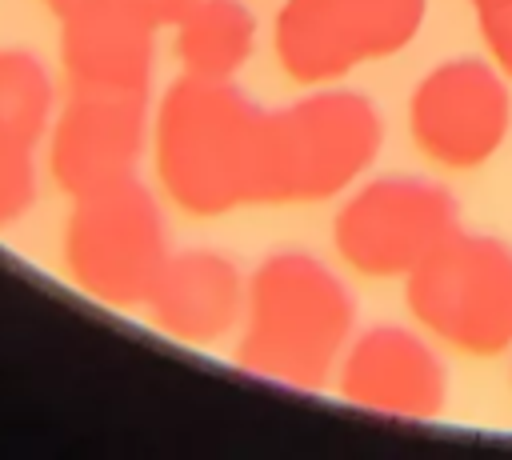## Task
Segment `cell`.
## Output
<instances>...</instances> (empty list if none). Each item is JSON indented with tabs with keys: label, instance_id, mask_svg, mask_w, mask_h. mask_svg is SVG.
<instances>
[{
	"label": "cell",
	"instance_id": "1",
	"mask_svg": "<svg viewBox=\"0 0 512 460\" xmlns=\"http://www.w3.org/2000/svg\"><path fill=\"white\" fill-rule=\"evenodd\" d=\"M356 332L348 284L312 252L280 248L248 276V300L232 360L264 380L320 392Z\"/></svg>",
	"mask_w": 512,
	"mask_h": 460
},
{
	"label": "cell",
	"instance_id": "2",
	"mask_svg": "<svg viewBox=\"0 0 512 460\" xmlns=\"http://www.w3.org/2000/svg\"><path fill=\"white\" fill-rule=\"evenodd\" d=\"M268 108L232 80L176 76L156 108V172L164 192L192 216H224L260 204Z\"/></svg>",
	"mask_w": 512,
	"mask_h": 460
},
{
	"label": "cell",
	"instance_id": "3",
	"mask_svg": "<svg viewBox=\"0 0 512 460\" xmlns=\"http://www.w3.org/2000/svg\"><path fill=\"white\" fill-rule=\"evenodd\" d=\"M384 120L364 92L320 88L264 116L260 204L332 200L380 156Z\"/></svg>",
	"mask_w": 512,
	"mask_h": 460
},
{
	"label": "cell",
	"instance_id": "4",
	"mask_svg": "<svg viewBox=\"0 0 512 460\" xmlns=\"http://www.w3.org/2000/svg\"><path fill=\"white\" fill-rule=\"evenodd\" d=\"M408 312L424 332L464 356L512 348V244L456 232L404 276Z\"/></svg>",
	"mask_w": 512,
	"mask_h": 460
},
{
	"label": "cell",
	"instance_id": "5",
	"mask_svg": "<svg viewBox=\"0 0 512 460\" xmlns=\"http://www.w3.org/2000/svg\"><path fill=\"white\" fill-rule=\"evenodd\" d=\"M168 264L164 212L136 176L80 192L64 224V268L72 284L112 308L144 304Z\"/></svg>",
	"mask_w": 512,
	"mask_h": 460
},
{
	"label": "cell",
	"instance_id": "6",
	"mask_svg": "<svg viewBox=\"0 0 512 460\" xmlns=\"http://www.w3.org/2000/svg\"><path fill=\"white\" fill-rule=\"evenodd\" d=\"M456 232V196L436 180L400 172L360 184L332 220V244L340 260L372 280L408 276Z\"/></svg>",
	"mask_w": 512,
	"mask_h": 460
},
{
	"label": "cell",
	"instance_id": "7",
	"mask_svg": "<svg viewBox=\"0 0 512 460\" xmlns=\"http://www.w3.org/2000/svg\"><path fill=\"white\" fill-rule=\"evenodd\" d=\"M424 12L428 0H284L272 48L296 84H328L408 48Z\"/></svg>",
	"mask_w": 512,
	"mask_h": 460
},
{
	"label": "cell",
	"instance_id": "8",
	"mask_svg": "<svg viewBox=\"0 0 512 460\" xmlns=\"http://www.w3.org/2000/svg\"><path fill=\"white\" fill-rule=\"evenodd\" d=\"M512 124L504 72L476 56H456L420 76L408 96L412 144L440 168H480L492 160Z\"/></svg>",
	"mask_w": 512,
	"mask_h": 460
},
{
	"label": "cell",
	"instance_id": "9",
	"mask_svg": "<svg viewBox=\"0 0 512 460\" xmlns=\"http://www.w3.org/2000/svg\"><path fill=\"white\" fill-rule=\"evenodd\" d=\"M148 140V92L72 88V100L48 128V172L80 196L124 180Z\"/></svg>",
	"mask_w": 512,
	"mask_h": 460
},
{
	"label": "cell",
	"instance_id": "10",
	"mask_svg": "<svg viewBox=\"0 0 512 460\" xmlns=\"http://www.w3.org/2000/svg\"><path fill=\"white\" fill-rule=\"evenodd\" d=\"M336 392L368 412L400 420H436L448 400V372L432 344L400 324H372L352 336Z\"/></svg>",
	"mask_w": 512,
	"mask_h": 460
},
{
	"label": "cell",
	"instance_id": "11",
	"mask_svg": "<svg viewBox=\"0 0 512 460\" xmlns=\"http://www.w3.org/2000/svg\"><path fill=\"white\" fill-rule=\"evenodd\" d=\"M248 280L232 256L212 248H188L168 256L144 308L152 328L184 344H216L240 328Z\"/></svg>",
	"mask_w": 512,
	"mask_h": 460
},
{
	"label": "cell",
	"instance_id": "12",
	"mask_svg": "<svg viewBox=\"0 0 512 460\" xmlns=\"http://www.w3.org/2000/svg\"><path fill=\"white\" fill-rule=\"evenodd\" d=\"M152 36L148 24L124 0H92L60 20V64L72 88L104 92H148L152 80Z\"/></svg>",
	"mask_w": 512,
	"mask_h": 460
},
{
	"label": "cell",
	"instance_id": "13",
	"mask_svg": "<svg viewBox=\"0 0 512 460\" xmlns=\"http://www.w3.org/2000/svg\"><path fill=\"white\" fill-rule=\"evenodd\" d=\"M256 48V16L244 0H196L176 20L180 68L208 80H232Z\"/></svg>",
	"mask_w": 512,
	"mask_h": 460
},
{
	"label": "cell",
	"instance_id": "14",
	"mask_svg": "<svg viewBox=\"0 0 512 460\" xmlns=\"http://www.w3.org/2000/svg\"><path fill=\"white\" fill-rule=\"evenodd\" d=\"M56 88L44 60L28 48H0V124L28 140H44L52 128Z\"/></svg>",
	"mask_w": 512,
	"mask_h": 460
},
{
	"label": "cell",
	"instance_id": "15",
	"mask_svg": "<svg viewBox=\"0 0 512 460\" xmlns=\"http://www.w3.org/2000/svg\"><path fill=\"white\" fill-rule=\"evenodd\" d=\"M36 200V140L0 124V228L16 224Z\"/></svg>",
	"mask_w": 512,
	"mask_h": 460
},
{
	"label": "cell",
	"instance_id": "16",
	"mask_svg": "<svg viewBox=\"0 0 512 460\" xmlns=\"http://www.w3.org/2000/svg\"><path fill=\"white\" fill-rule=\"evenodd\" d=\"M476 20H480V36H484V44H488L496 68L512 80V4L476 12Z\"/></svg>",
	"mask_w": 512,
	"mask_h": 460
},
{
	"label": "cell",
	"instance_id": "17",
	"mask_svg": "<svg viewBox=\"0 0 512 460\" xmlns=\"http://www.w3.org/2000/svg\"><path fill=\"white\" fill-rule=\"evenodd\" d=\"M124 4H132L148 24H156V28H176V20L196 4V0H124Z\"/></svg>",
	"mask_w": 512,
	"mask_h": 460
},
{
	"label": "cell",
	"instance_id": "18",
	"mask_svg": "<svg viewBox=\"0 0 512 460\" xmlns=\"http://www.w3.org/2000/svg\"><path fill=\"white\" fill-rule=\"evenodd\" d=\"M44 4H48V8H52V12L60 16V20H64V16L80 12V8H84V4H92V0H44Z\"/></svg>",
	"mask_w": 512,
	"mask_h": 460
},
{
	"label": "cell",
	"instance_id": "19",
	"mask_svg": "<svg viewBox=\"0 0 512 460\" xmlns=\"http://www.w3.org/2000/svg\"><path fill=\"white\" fill-rule=\"evenodd\" d=\"M476 12H488V8H504V4H512V0H468Z\"/></svg>",
	"mask_w": 512,
	"mask_h": 460
}]
</instances>
